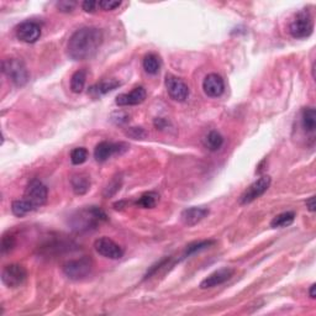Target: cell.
Returning a JSON list of instances; mask_svg holds the SVG:
<instances>
[{"instance_id":"obj_1","label":"cell","mask_w":316,"mask_h":316,"mask_svg":"<svg viewBox=\"0 0 316 316\" xmlns=\"http://www.w3.org/2000/svg\"><path fill=\"white\" fill-rule=\"evenodd\" d=\"M103 31L98 27H81L70 36L67 55L73 61H86L94 57L103 44Z\"/></svg>"},{"instance_id":"obj_2","label":"cell","mask_w":316,"mask_h":316,"mask_svg":"<svg viewBox=\"0 0 316 316\" xmlns=\"http://www.w3.org/2000/svg\"><path fill=\"white\" fill-rule=\"evenodd\" d=\"M108 220L105 211L98 207H88L75 211L69 219L70 227L78 232L94 230L100 222Z\"/></svg>"},{"instance_id":"obj_3","label":"cell","mask_w":316,"mask_h":316,"mask_svg":"<svg viewBox=\"0 0 316 316\" xmlns=\"http://www.w3.org/2000/svg\"><path fill=\"white\" fill-rule=\"evenodd\" d=\"M2 70L16 87H24L29 82L30 73L22 61L8 58L2 62Z\"/></svg>"},{"instance_id":"obj_4","label":"cell","mask_w":316,"mask_h":316,"mask_svg":"<svg viewBox=\"0 0 316 316\" xmlns=\"http://www.w3.org/2000/svg\"><path fill=\"white\" fill-rule=\"evenodd\" d=\"M314 30L312 18L307 10L299 11L290 22L289 32L294 38H306L309 37Z\"/></svg>"},{"instance_id":"obj_5","label":"cell","mask_w":316,"mask_h":316,"mask_svg":"<svg viewBox=\"0 0 316 316\" xmlns=\"http://www.w3.org/2000/svg\"><path fill=\"white\" fill-rule=\"evenodd\" d=\"M93 268V261L89 257L84 256L82 258L72 259L64 263L63 272L68 278L74 279V281H79L86 276H88L92 272Z\"/></svg>"},{"instance_id":"obj_6","label":"cell","mask_w":316,"mask_h":316,"mask_svg":"<svg viewBox=\"0 0 316 316\" xmlns=\"http://www.w3.org/2000/svg\"><path fill=\"white\" fill-rule=\"evenodd\" d=\"M47 196H49V190H47V187L41 180H30L26 187V190H25L24 199L27 200L35 210L46 204Z\"/></svg>"},{"instance_id":"obj_7","label":"cell","mask_w":316,"mask_h":316,"mask_svg":"<svg viewBox=\"0 0 316 316\" xmlns=\"http://www.w3.org/2000/svg\"><path fill=\"white\" fill-rule=\"evenodd\" d=\"M270 183H272V179H270L269 176H262L261 178H258L240 196V204L247 205L250 203L255 202L256 199L263 195L268 189H269Z\"/></svg>"},{"instance_id":"obj_8","label":"cell","mask_w":316,"mask_h":316,"mask_svg":"<svg viewBox=\"0 0 316 316\" xmlns=\"http://www.w3.org/2000/svg\"><path fill=\"white\" fill-rule=\"evenodd\" d=\"M27 272L21 264H8L3 268L2 282L8 288H18L26 281Z\"/></svg>"},{"instance_id":"obj_9","label":"cell","mask_w":316,"mask_h":316,"mask_svg":"<svg viewBox=\"0 0 316 316\" xmlns=\"http://www.w3.org/2000/svg\"><path fill=\"white\" fill-rule=\"evenodd\" d=\"M129 149V146L124 142H103L98 143L97 147L94 149V157L97 162H105L109 158H111L114 154H121Z\"/></svg>"},{"instance_id":"obj_10","label":"cell","mask_w":316,"mask_h":316,"mask_svg":"<svg viewBox=\"0 0 316 316\" xmlns=\"http://www.w3.org/2000/svg\"><path fill=\"white\" fill-rule=\"evenodd\" d=\"M95 251L103 257L110 259H120L124 256L123 247L118 246L115 241L109 237H100L94 242Z\"/></svg>"},{"instance_id":"obj_11","label":"cell","mask_w":316,"mask_h":316,"mask_svg":"<svg viewBox=\"0 0 316 316\" xmlns=\"http://www.w3.org/2000/svg\"><path fill=\"white\" fill-rule=\"evenodd\" d=\"M16 37L25 44H35L41 37V26L35 21H24L16 26Z\"/></svg>"},{"instance_id":"obj_12","label":"cell","mask_w":316,"mask_h":316,"mask_svg":"<svg viewBox=\"0 0 316 316\" xmlns=\"http://www.w3.org/2000/svg\"><path fill=\"white\" fill-rule=\"evenodd\" d=\"M166 88L169 97L176 101H184L189 95L188 86L176 75L168 74L166 77Z\"/></svg>"},{"instance_id":"obj_13","label":"cell","mask_w":316,"mask_h":316,"mask_svg":"<svg viewBox=\"0 0 316 316\" xmlns=\"http://www.w3.org/2000/svg\"><path fill=\"white\" fill-rule=\"evenodd\" d=\"M235 270L232 268L224 267L220 268V269L215 270L214 273H211L210 275H208L204 281L200 283V288L202 289H209V288H214L217 286H221L225 282H227L228 279H231V276L233 275Z\"/></svg>"},{"instance_id":"obj_14","label":"cell","mask_w":316,"mask_h":316,"mask_svg":"<svg viewBox=\"0 0 316 316\" xmlns=\"http://www.w3.org/2000/svg\"><path fill=\"white\" fill-rule=\"evenodd\" d=\"M203 89L204 93L210 98H217L224 93L225 83L224 79L220 77L216 73H210L205 77L203 82Z\"/></svg>"},{"instance_id":"obj_15","label":"cell","mask_w":316,"mask_h":316,"mask_svg":"<svg viewBox=\"0 0 316 316\" xmlns=\"http://www.w3.org/2000/svg\"><path fill=\"white\" fill-rule=\"evenodd\" d=\"M146 97H147V93L143 87H136L128 93V94H120L116 97V105L118 106H132V105H138V104L143 103Z\"/></svg>"},{"instance_id":"obj_16","label":"cell","mask_w":316,"mask_h":316,"mask_svg":"<svg viewBox=\"0 0 316 316\" xmlns=\"http://www.w3.org/2000/svg\"><path fill=\"white\" fill-rule=\"evenodd\" d=\"M209 209L202 208V207H191L185 209L180 214V219H182L183 224L187 225V226H194L198 222H200L202 220H204L205 217L209 215Z\"/></svg>"},{"instance_id":"obj_17","label":"cell","mask_w":316,"mask_h":316,"mask_svg":"<svg viewBox=\"0 0 316 316\" xmlns=\"http://www.w3.org/2000/svg\"><path fill=\"white\" fill-rule=\"evenodd\" d=\"M121 86V83L116 79H108V81H103L100 83H98L97 86H93L90 88V94L94 98L101 97V95L108 94L109 92H112L114 89L118 88Z\"/></svg>"},{"instance_id":"obj_18","label":"cell","mask_w":316,"mask_h":316,"mask_svg":"<svg viewBox=\"0 0 316 316\" xmlns=\"http://www.w3.org/2000/svg\"><path fill=\"white\" fill-rule=\"evenodd\" d=\"M70 184H72V189L77 195H84L88 193L90 189V179L88 176L84 174H77L73 176L70 179Z\"/></svg>"},{"instance_id":"obj_19","label":"cell","mask_w":316,"mask_h":316,"mask_svg":"<svg viewBox=\"0 0 316 316\" xmlns=\"http://www.w3.org/2000/svg\"><path fill=\"white\" fill-rule=\"evenodd\" d=\"M301 125L303 129L306 132H315L316 129V111L314 108L309 106V108H304L303 112H301Z\"/></svg>"},{"instance_id":"obj_20","label":"cell","mask_w":316,"mask_h":316,"mask_svg":"<svg viewBox=\"0 0 316 316\" xmlns=\"http://www.w3.org/2000/svg\"><path fill=\"white\" fill-rule=\"evenodd\" d=\"M295 220V213L294 211H286V213H282L275 217H273V220L270 221V227L273 228H279V227H287L289 225H292Z\"/></svg>"},{"instance_id":"obj_21","label":"cell","mask_w":316,"mask_h":316,"mask_svg":"<svg viewBox=\"0 0 316 316\" xmlns=\"http://www.w3.org/2000/svg\"><path fill=\"white\" fill-rule=\"evenodd\" d=\"M214 244H215V241H213V240H205V241L193 242V244L188 245V246L185 247L184 252H183V255H182V259L188 258L189 256L195 255L196 252H200V251H203V250H207V248L213 246Z\"/></svg>"},{"instance_id":"obj_22","label":"cell","mask_w":316,"mask_h":316,"mask_svg":"<svg viewBox=\"0 0 316 316\" xmlns=\"http://www.w3.org/2000/svg\"><path fill=\"white\" fill-rule=\"evenodd\" d=\"M86 82H87L86 70L83 69L77 70V72L72 75V79H70V89H72V92L75 93V94H79V93L83 92L84 87H86Z\"/></svg>"},{"instance_id":"obj_23","label":"cell","mask_w":316,"mask_h":316,"mask_svg":"<svg viewBox=\"0 0 316 316\" xmlns=\"http://www.w3.org/2000/svg\"><path fill=\"white\" fill-rule=\"evenodd\" d=\"M33 210H35V209H33L32 205H31L30 203L25 199L15 200V202H13V204H11V211H13L14 215L18 217H22V216L27 215V214Z\"/></svg>"},{"instance_id":"obj_24","label":"cell","mask_w":316,"mask_h":316,"mask_svg":"<svg viewBox=\"0 0 316 316\" xmlns=\"http://www.w3.org/2000/svg\"><path fill=\"white\" fill-rule=\"evenodd\" d=\"M143 69L148 73V74H157L161 68L160 58L157 57L154 53H148L143 58Z\"/></svg>"},{"instance_id":"obj_25","label":"cell","mask_w":316,"mask_h":316,"mask_svg":"<svg viewBox=\"0 0 316 316\" xmlns=\"http://www.w3.org/2000/svg\"><path fill=\"white\" fill-rule=\"evenodd\" d=\"M204 143L210 151H217V149L221 148L222 145H224V137L217 131H211L205 137Z\"/></svg>"},{"instance_id":"obj_26","label":"cell","mask_w":316,"mask_h":316,"mask_svg":"<svg viewBox=\"0 0 316 316\" xmlns=\"http://www.w3.org/2000/svg\"><path fill=\"white\" fill-rule=\"evenodd\" d=\"M158 199H160V195H158L157 193H154V191H148V193H145L143 195L138 198L136 205L143 209H152L156 207Z\"/></svg>"},{"instance_id":"obj_27","label":"cell","mask_w":316,"mask_h":316,"mask_svg":"<svg viewBox=\"0 0 316 316\" xmlns=\"http://www.w3.org/2000/svg\"><path fill=\"white\" fill-rule=\"evenodd\" d=\"M88 160V151L84 147H77L70 152V161L73 165H83Z\"/></svg>"},{"instance_id":"obj_28","label":"cell","mask_w":316,"mask_h":316,"mask_svg":"<svg viewBox=\"0 0 316 316\" xmlns=\"http://www.w3.org/2000/svg\"><path fill=\"white\" fill-rule=\"evenodd\" d=\"M121 184H123V178H121V176H116L112 178L111 182L106 185L105 190H104V196L111 198L112 195H115V194L120 190Z\"/></svg>"},{"instance_id":"obj_29","label":"cell","mask_w":316,"mask_h":316,"mask_svg":"<svg viewBox=\"0 0 316 316\" xmlns=\"http://www.w3.org/2000/svg\"><path fill=\"white\" fill-rule=\"evenodd\" d=\"M16 241L15 237L11 235H4L2 239V255L9 253L14 247H15Z\"/></svg>"},{"instance_id":"obj_30","label":"cell","mask_w":316,"mask_h":316,"mask_svg":"<svg viewBox=\"0 0 316 316\" xmlns=\"http://www.w3.org/2000/svg\"><path fill=\"white\" fill-rule=\"evenodd\" d=\"M125 135L130 138H134V140H143V138L147 136V132L142 128H130L125 132Z\"/></svg>"},{"instance_id":"obj_31","label":"cell","mask_w":316,"mask_h":316,"mask_svg":"<svg viewBox=\"0 0 316 316\" xmlns=\"http://www.w3.org/2000/svg\"><path fill=\"white\" fill-rule=\"evenodd\" d=\"M110 120L115 124V125H124L130 120L129 114H126L125 111H115L112 112Z\"/></svg>"},{"instance_id":"obj_32","label":"cell","mask_w":316,"mask_h":316,"mask_svg":"<svg viewBox=\"0 0 316 316\" xmlns=\"http://www.w3.org/2000/svg\"><path fill=\"white\" fill-rule=\"evenodd\" d=\"M98 5L101 10L111 11L120 7L121 2H114V0H101V2H98Z\"/></svg>"},{"instance_id":"obj_33","label":"cell","mask_w":316,"mask_h":316,"mask_svg":"<svg viewBox=\"0 0 316 316\" xmlns=\"http://www.w3.org/2000/svg\"><path fill=\"white\" fill-rule=\"evenodd\" d=\"M57 9L61 13H72L74 10V8L77 7V3L75 2H58L56 4Z\"/></svg>"},{"instance_id":"obj_34","label":"cell","mask_w":316,"mask_h":316,"mask_svg":"<svg viewBox=\"0 0 316 316\" xmlns=\"http://www.w3.org/2000/svg\"><path fill=\"white\" fill-rule=\"evenodd\" d=\"M98 7H99L98 2H94V0H86V2H83V4H82V8H83V10L86 11V13H94Z\"/></svg>"},{"instance_id":"obj_35","label":"cell","mask_w":316,"mask_h":316,"mask_svg":"<svg viewBox=\"0 0 316 316\" xmlns=\"http://www.w3.org/2000/svg\"><path fill=\"white\" fill-rule=\"evenodd\" d=\"M306 208L307 210L310 211V213H314V211L316 210V204H315V196H310L309 199L306 200Z\"/></svg>"},{"instance_id":"obj_36","label":"cell","mask_w":316,"mask_h":316,"mask_svg":"<svg viewBox=\"0 0 316 316\" xmlns=\"http://www.w3.org/2000/svg\"><path fill=\"white\" fill-rule=\"evenodd\" d=\"M167 125H168V123L165 120V118L158 117V118H156V120H154V126H156L157 129L162 130V129H165Z\"/></svg>"},{"instance_id":"obj_37","label":"cell","mask_w":316,"mask_h":316,"mask_svg":"<svg viewBox=\"0 0 316 316\" xmlns=\"http://www.w3.org/2000/svg\"><path fill=\"white\" fill-rule=\"evenodd\" d=\"M315 288H316V284H311V287H310V290H309V295L311 299H315L316 298V294H315Z\"/></svg>"},{"instance_id":"obj_38","label":"cell","mask_w":316,"mask_h":316,"mask_svg":"<svg viewBox=\"0 0 316 316\" xmlns=\"http://www.w3.org/2000/svg\"><path fill=\"white\" fill-rule=\"evenodd\" d=\"M311 72H312V78H315V63L312 64V67H311Z\"/></svg>"}]
</instances>
